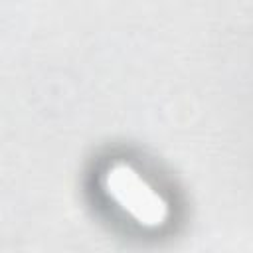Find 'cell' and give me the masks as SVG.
Instances as JSON below:
<instances>
[{
  "mask_svg": "<svg viewBox=\"0 0 253 253\" xmlns=\"http://www.w3.org/2000/svg\"><path fill=\"white\" fill-rule=\"evenodd\" d=\"M99 184L107 200L136 225L158 229L170 219L168 200L130 162H109L101 172Z\"/></svg>",
  "mask_w": 253,
  "mask_h": 253,
  "instance_id": "obj_1",
  "label": "cell"
}]
</instances>
